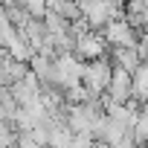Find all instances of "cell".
<instances>
[{
    "label": "cell",
    "instance_id": "obj_3",
    "mask_svg": "<svg viewBox=\"0 0 148 148\" xmlns=\"http://www.w3.org/2000/svg\"><path fill=\"white\" fill-rule=\"evenodd\" d=\"M105 99H108V102H116V105L131 102V73L113 67L110 82H108V90H105Z\"/></svg>",
    "mask_w": 148,
    "mask_h": 148
},
{
    "label": "cell",
    "instance_id": "obj_1",
    "mask_svg": "<svg viewBox=\"0 0 148 148\" xmlns=\"http://www.w3.org/2000/svg\"><path fill=\"white\" fill-rule=\"evenodd\" d=\"M73 55L87 64V61L105 58V55H108V47H105V41H102L96 32H84V35H79L76 41H73Z\"/></svg>",
    "mask_w": 148,
    "mask_h": 148
},
{
    "label": "cell",
    "instance_id": "obj_2",
    "mask_svg": "<svg viewBox=\"0 0 148 148\" xmlns=\"http://www.w3.org/2000/svg\"><path fill=\"white\" fill-rule=\"evenodd\" d=\"M102 38H105V47H136V32L125 23V18H113L105 29H102Z\"/></svg>",
    "mask_w": 148,
    "mask_h": 148
},
{
    "label": "cell",
    "instance_id": "obj_5",
    "mask_svg": "<svg viewBox=\"0 0 148 148\" xmlns=\"http://www.w3.org/2000/svg\"><path fill=\"white\" fill-rule=\"evenodd\" d=\"M70 148H96V142L87 136V134H73V142Z\"/></svg>",
    "mask_w": 148,
    "mask_h": 148
},
{
    "label": "cell",
    "instance_id": "obj_4",
    "mask_svg": "<svg viewBox=\"0 0 148 148\" xmlns=\"http://www.w3.org/2000/svg\"><path fill=\"white\" fill-rule=\"evenodd\" d=\"M131 99L136 105H148V61L131 73Z\"/></svg>",
    "mask_w": 148,
    "mask_h": 148
}]
</instances>
